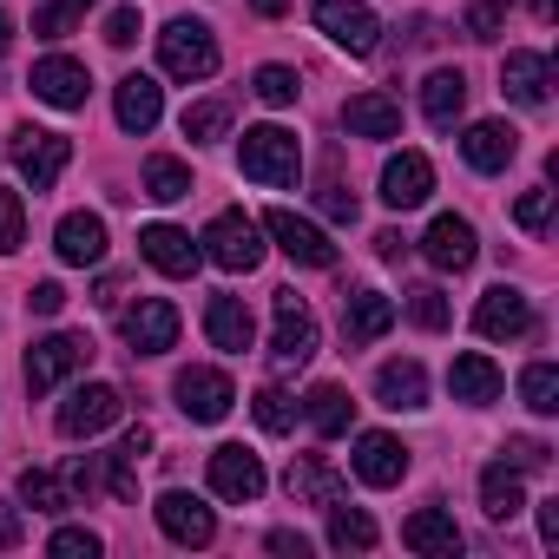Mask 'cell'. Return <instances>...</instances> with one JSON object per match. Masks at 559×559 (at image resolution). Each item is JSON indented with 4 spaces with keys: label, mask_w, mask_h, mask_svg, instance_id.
Listing matches in <instances>:
<instances>
[{
    "label": "cell",
    "mask_w": 559,
    "mask_h": 559,
    "mask_svg": "<svg viewBox=\"0 0 559 559\" xmlns=\"http://www.w3.org/2000/svg\"><path fill=\"white\" fill-rule=\"evenodd\" d=\"M237 165H243V178H257V185H297L304 145H297L290 126H250L243 145H237Z\"/></svg>",
    "instance_id": "cell-1"
},
{
    "label": "cell",
    "mask_w": 559,
    "mask_h": 559,
    "mask_svg": "<svg viewBox=\"0 0 559 559\" xmlns=\"http://www.w3.org/2000/svg\"><path fill=\"white\" fill-rule=\"evenodd\" d=\"M158 67L171 73V80H211L217 73V40H211V27L204 21H171L165 34H158Z\"/></svg>",
    "instance_id": "cell-2"
},
{
    "label": "cell",
    "mask_w": 559,
    "mask_h": 559,
    "mask_svg": "<svg viewBox=\"0 0 559 559\" xmlns=\"http://www.w3.org/2000/svg\"><path fill=\"white\" fill-rule=\"evenodd\" d=\"M198 243H204V257H211L217 270H257V263H263V224L243 217V211H217Z\"/></svg>",
    "instance_id": "cell-3"
},
{
    "label": "cell",
    "mask_w": 559,
    "mask_h": 559,
    "mask_svg": "<svg viewBox=\"0 0 559 559\" xmlns=\"http://www.w3.org/2000/svg\"><path fill=\"white\" fill-rule=\"evenodd\" d=\"M93 362V343L80 336V330H53V336H40L34 349H27V389L34 395H53L67 376H80Z\"/></svg>",
    "instance_id": "cell-4"
},
{
    "label": "cell",
    "mask_w": 559,
    "mask_h": 559,
    "mask_svg": "<svg viewBox=\"0 0 559 559\" xmlns=\"http://www.w3.org/2000/svg\"><path fill=\"white\" fill-rule=\"evenodd\" d=\"M8 158L21 165V178H27L34 191H53V185H60V171L73 165V139L40 132V126H21V132L8 139Z\"/></svg>",
    "instance_id": "cell-5"
},
{
    "label": "cell",
    "mask_w": 559,
    "mask_h": 559,
    "mask_svg": "<svg viewBox=\"0 0 559 559\" xmlns=\"http://www.w3.org/2000/svg\"><path fill=\"white\" fill-rule=\"evenodd\" d=\"M317 356V317L297 290H276V330H270V362L276 369H304Z\"/></svg>",
    "instance_id": "cell-6"
},
{
    "label": "cell",
    "mask_w": 559,
    "mask_h": 559,
    "mask_svg": "<svg viewBox=\"0 0 559 559\" xmlns=\"http://www.w3.org/2000/svg\"><path fill=\"white\" fill-rule=\"evenodd\" d=\"M257 224H263V237H276V250H284L290 263H304V270H330V263H336L330 230L310 224V217H297V211H263Z\"/></svg>",
    "instance_id": "cell-7"
},
{
    "label": "cell",
    "mask_w": 559,
    "mask_h": 559,
    "mask_svg": "<svg viewBox=\"0 0 559 559\" xmlns=\"http://www.w3.org/2000/svg\"><path fill=\"white\" fill-rule=\"evenodd\" d=\"M119 415H126L119 389H112V382H86V389H73V395L60 402V435H67V441H93V435H106Z\"/></svg>",
    "instance_id": "cell-8"
},
{
    "label": "cell",
    "mask_w": 559,
    "mask_h": 559,
    "mask_svg": "<svg viewBox=\"0 0 559 559\" xmlns=\"http://www.w3.org/2000/svg\"><path fill=\"white\" fill-rule=\"evenodd\" d=\"M317 27H323L343 53H356V60H369V53L382 47V21L362 8V0H317Z\"/></svg>",
    "instance_id": "cell-9"
},
{
    "label": "cell",
    "mask_w": 559,
    "mask_h": 559,
    "mask_svg": "<svg viewBox=\"0 0 559 559\" xmlns=\"http://www.w3.org/2000/svg\"><path fill=\"white\" fill-rule=\"evenodd\" d=\"M119 336H126L132 356H165V349L178 343V310H171L165 297H139V304L119 317Z\"/></svg>",
    "instance_id": "cell-10"
},
{
    "label": "cell",
    "mask_w": 559,
    "mask_h": 559,
    "mask_svg": "<svg viewBox=\"0 0 559 559\" xmlns=\"http://www.w3.org/2000/svg\"><path fill=\"white\" fill-rule=\"evenodd\" d=\"M158 533L165 539H178V546H211L217 539V513L198 500V493H185V487H171V493H158Z\"/></svg>",
    "instance_id": "cell-11"
},
{
    "label": "cell",
    "mask_w": 559,
    "mask_h": 559,
    "mask_svg": "<svg viewBox=\"0 0 559 559\" xmlns=\"http://www.w3.org/2000/svg\"><path fill=\"white\" fill-rule=\"evenodd\" d=\"M34 99L40 106H60V112H80L86 106V93H93V73L80 67V60H67V53H47L40 67H34Z\"/></svg>",
    "instance_id": "cell-12"
},
{
    "label": "cell",
    "mask_w": 559,
    "mask_h": 559,
    "mask_svg": "<svg viewBox=\"0 0 559 559\" xmlns=\"http://www.w3.org/2000/svg\"><path fill=\"white\" fill-rule=\"evenodd\" d=\"M171 395H178V408H185L191 421H224L230 402H237V389H230L224 369H185V376L171 382Z\"/></svg>",
    "instance_id": "cell-13"
},
{
    "label": "cell",
    "mask_w": 559,
    "mask_h": 559,
    "mask_svg": "<svg viewBox=\"0 0 559 559\" xmlns=\"http://www.w3.org/2000/svg\"><path fill=\"white\" fill-rule=\"evenodd\" d=\"M421 257L435 263V270H467L474 257H480V237H474V224L467 217H454V211H441L435 224H428V237H421Z\"/></svg>",
    "instance_id": "cell-14"
},
{
    "label": "cell",
    "mask_w": 559,
    "mask_h": 559,
    "mask_svg": "<svg viewBox=\"0 0 559 559\" xmlns=\"http://www.w3.org/2000/svg\"><path fill=\"white\" fill-rule=\"evenodd\" d=\"M474 330H480L487 343H513V336L533 330V304H526L513 284H493V290L480 297V310H474Z\"/></svg>",
    "instance_id": "cell-15"
},
{
    "label": "cell",
    "mask_w": 559,
    "mask_h": 559,
    "mask_svg": "<svg viewBox=\"0 0 559 559\" xmlns=\"http://www.w3.org/2000/svg\"><path fill=\"white\" fill-rule=\"evenodd\" d=\"M263 480H270V474H263V461H257L250 448L230 441V448L211 454V493H217V500H237V507H243V500L263 493Z\"/></svg>",
    "instance_id": "cell-16"
},
{
    "label": "cell",
    "mask_w": 559,
    "mask_h": 559,
    "mask_svg": "<svg viewBox=\"0 0 559 559\" xmlns=\"http://www.w3.org/2000/svg\"><path fill=\"white\" fill-rule=\"evenodd\" d=\"M428 191H435V165L421 152H395L382 165V204L389 211H415V204H428Z\"/></svg>",
    "instance_id": "cell-17"
},
{
    "label": "cell",
    "mask_w": 559,
    "mask_h": 559,
    "mask_svg": "<svg viewBox=\"0 0 559 559\" xmlns=\"http://www.w3.org/2000/svg\"><path fill=\"white\" fill-rule=\"evenodd\" d=\"M139 250H145V263L165 270V276H191V270L204 263V250H198L191 230H178V224H145V230H139Z\"/></svg>",
    "instance_id": "cell-18"
},
{
    "label": "cell",
    "mask_w": 559,
    "mask_h": 559,
    "mask_svg": "<svg viewBox=\"0 0 559 559\" xmlns=\"http://www.w3.org/2000/svg\"><path fill=\"white\" fill-rule=\"evenodd\" d=\"M349 467H356L362 487H402V474H408V448H402L395 435H362L356 454H349Z\"/></svg>",
    "instance_id": "cell-19"
},
{
    "label": "cell",
    "mask_w": 559,
    "mask_h": 559,
    "mask_svg": "<svg viewBox=\"0 0 559 559\" xmlns=\"http://www.w3.org/2000/svg\"><path fill=\"white\" fill-rule=\"evenodd\" d=\"M112 112H119V126H126V132H139V139H145V132L165 119V93H158V80H152V73H126V80H119V93H112Z\"/></svg>",
    "instance_id": "cell-20"
},
{
    "label": "cell",
    "mask_w": 559,
    "mask_h": 559,
    "mask_svg": "<svg viewBox=\"0 0 559 559\" xmlns=\"http://www.w3.org/2000/svg\"><path fill=\"white\" fill-rule=\"evenodd\" d=\"M53 250H60V263H73V270L99 263V257H106V217H99V211H67L60 230H53Z\"/></svg>",
    "instance_id": "cell-21"
},
{
    "label": "cell",
    "mask_w": 559,
    "mask_h": 559,
    "mask_svg": "<svg viewBox=\"0 0 559 559\" xmlns=\"http://www.w3.org/2000/svg\"><path fill=\"white\" fill-rule=\"evenodd\" d=\"M204 336H211L224 356H243V349L257 343V317H250V304H243V297H211V304H204Z\"/></svg>",
    "instance_id": "cell-22"
},
{
    "label": "cell",
    "mask_w": 559,
    "mask_h": 559,
    "mask_svg": "<svg viewBox=\"0 0 559 559\" xmlns=\"http://www.w3.org/2000/svg\"><path fill=\"white\" fill-rule=\"evenodd\" d=\"M376 402H382V408H395V415H415V408H428V369H421L415 356H402V362H382V369H376Z\"/></svg>",
    "instance_id": "cell-23"
},
{
    "label": "cell",
    "mask_w": 559,
    "mask_h": 559,
    "mask_svg": "<svg viewBox=\"0 0 559 559\" xmlns=\"http://www.w3.org/2000/svg\"><path fill=\"white\" fill-rule=\"evenodd\" d=\"M402 546L408 552H428V559H454L461 552V526H454L448 507H421V513L402 520Z\"/></svg>",
    "instance_id": "cell-24"
},
{
    "label": "cell",
    "mask_w": 559,
    "mask_h": 559,
    "mask_svg": "<svg viewBox=\"0 0 559 559\" xmlns=\"http://www.w3.org/2000/svg\"><path fill=\"white\" fill-rule=\"evenodd\" d=\"M500 93H507L513 106H546V99H552V60H546V53H507Z\"/></svg>",
    "instance_id": "cell-25"
},
{
    "label": "cell",
    "mask_w": 559,
    "mask_h": 559,
    "mask_svg": "<svg viewBox=\"0 0 559 559\" xmlns=\"http://www.w3.org/2000/svg\"><path fill=\"white\" fill-rule=\"evenodd\" d=\"M448 389H454V402H467V408H487V402H500L507 376L493 369V356L467 349V356H454V369H448Z\"/></svg>",
    "instance_id": "cell-26"
},
{
    "label": "cell",
    "mask_w": 559,
    "mask_h": 559,
    "mask_svg": "<svg viewBox=\"0 0 559 559\" xmlns=\"http://www.w3.org/2000/svg\"><path fill=\"white\" fill-rule=\"evenodd\" d=\"M513 152H520V132L500 126V119H480V126H467V139H461V158H467L474 171H507Z\"/></svg>",
    "instance_id": "cell-27"
},
{
    "label": "cell",
    "mask_w": 559,
    "mask_h": 559,
    "mask_svg": "<svg viewBox=\"0 0 559 559\" xmlns=\"http://www.w3.org/2000/svg\"><path fill=\"white\" fill-rule=\"evenodd\" d=\"M395 330V304L382 297V290H349L343 297V336L349 343H376V336H389Z\"/></svg>",
    "instance_id": "cell-28"
},
{
    "label": "cell",
    "mask_w": 559,
    "mask_h": 559,
    "mask_svg": "<svg viewBox=\"0 0 559 559\" xmlns=\"http://www.w3.org/2000/svg\"><path fill=\"white\" fill-rule=\"evenodd\" d=\"M343 126H349L356 139H402V106H395L389 93H356V99L343 106Z\"/></svg>",
    "instance_id": "cell-29"
},
{
    "label": "cell",
    "mask_w": 559,
    "mask_h": 559,
    "mask_svg": "<svg viewBox=\"0 0 559 559\" xmlns=\"http://www.w3.org/2000/svg\"><path fill=\"white\" fill-rule=\"evenodd\" d=\"M290 500H297V507H336V500H343L336 467H330L323 454H297V461H290Z\"/></svg>",
    "instance_id": "cell-30"
},
{
    "label": "cell",
    "mask_w": 559,
    "mask_h": 559,
    "mask_svg": "<svg viewBox=\"0 0 559 559\" xmlns=\"http://www.w3.org/2000/svg\"><path fill=\"white\" fill-rule=\"evenodd\" d=\"M421 112H428V126H454L461 112H467V80L454 73V67H441V73H428L421 80Z\"/></svg>",
    "instance_id": "cell-31"
},
{
    "label": "cell",
    "mask_w": 559,
    "mask_h": 559,
    "mask_svg": "<svg viewBox=\"0 0 559 559\" xmlns=\"http://www.w3.org/2000/svg\"><path fill=\"white\" fill-rule=\"evenodd\" d=\"M480 507H487V520H520V513H526V487H520V467L493 461V467L480 474Z\"/></svg>",
    "instance_id": "cell-32"
},
{
    "label": "cell",
    "mask_w": 559,
    "mask_h": 559,
    "mask_svg": "<svg viewBox=\"0 0 559 559\" xmlns=\"http://www.w3.org/2000/svg\"><path fill=\"white\" fill-rule=\"evenodd\" d=\"M349 415H356V402H349L343 382H317V389H310V428H317L323 441L349 435Z\"/></svg>",
    "instance_id": "cell-33"
},
{
    "label": "cell",
    "mask_w": 559,
    "mask_h": 559,
    "mask_svg": "<svg viewBox=\"0 0 559 559\" xmlns=\"http://www.w3.org/2000/svg\"><path fill=\"white\" fill-rule=\"evenodd\" d=\"M323 513H330V546H336V552H369V546H376V520H369L362 507H343V500H336V507H323Z\"/></svg>",
    "instance_id": "cell-34"
},
{
    "label": "cell",
    "mask_w": 559,
    "mask_h": 559,
    "mask_svg": "<svg viewBox=\"0 0 559 559\" xmlns=\"http://www.w3.org/2000/svg\"><path fill=\"white\" fill-rule=\"evenodd\" d=\"M21 500H27L34 513H67V507H73V487H67V474L27 467V474H21Z\"/></svg>",
    "instance_id": "cell-35"
},
{
    "label": "cell",
    "mask_w": 559,
    "mask_h": 559,
    "mask_svg": "<svg viewBox=\"0 0 559 559\" xmlns=\"http://www.w3.org/2000/svg\"><path fill=\"white\" fill-rule=\"evenodd\" d=\"M178 126H185V139H191V145H211V139H224V132H230V106H224V99H198V106H185V119H178Z\"/></svg>",
    "instance_id": "cell-36"
},
{
    "label": "cell",
    "mask_w": 559,
    "mask_h": 559,
    "mask_svg": "<svg viewBox=\"0 0 559 559\" xmlns=\"http://www.w3.org/2000/svg\"><path fill=\"white\" fill-rule=\"evenodd\" d=\"M145 198H158V204L191 198V171L178 158H145Z\"/></svg>",
    "instance_id": "cell-37"
},
{
    "label": "cell",
    "mask_w": 559,
    "mask_h": 559,
    "mask_svg": "<svg viewBox=\"0 0 559 559\" xmlns=\"http://www.w3.org/2000/svg\"><path fill=\"white\" fill-rule=\"evenodd\" d=\"M520 402H526L533 415H559V369H552V362H533V369L520 376Z\"/></svg>",
    "instance_id": "cell-38"
},
{
    "label": "cell",
    "mask_w": 559,
    "mask_h": 559,
    "mask_svg": "<svg viewBox=\"0 0 559 559\" xmlns=\"http://www.w3.org/2000/svg\"><path fill=\"white\" fill-rule=\"evenodd\" d=\"M250 408H257V428H263V435H290V428H297V402H290L284 389H257Z\"/></svg>",
    "instance_id": "cell-39"
},
{
    "label": "cell",
    "mask_w": 559,
    "mask_h": 559,
    "mask_svg": "<svg viewBox=\"0 0 559 559\" xmlns=\"http://www.w3.org/2000/svg\"><path fill=\"white\" fill-rule=\"evenodd\" d=\"M86 8H93V0H47V8L34 14V34H40V40H67Z\"/></svg>",
    "instance_id": "cell-40"
},
{
    "label": "cell",
    "mask_w": 559,
    "mask_h": 559,
    "mask_svg": "<svg viewBox=\"0 0 559 559\" xmlns=\"http://www.w3.org/2000/svg\"><path fill=\"white\" fill-rule=\"evenodd\" d=\"M250 93L263 99V106H297V73L290 67H257V80H250Z\"/></svg>",
    "instance_id": "cell-41"
},
{
    "label": "cell",
    "mask_w": 559,
    "mask_h": 559,
    "mask_svg": "<svg viewBox=\"0 0 559 559\" xmlns=\"http://www.w3.org/2000/svg\"><path fill=\"white\" fill-rule=\"evenodd\" d=\"M448 317H454V310H448V297H441L435 284L408 290V323H415V330H448Z\"/></svg>",
    "instance_id": "cell-42"
},
{
    "label": "cell",
    "mask_w": 559,
    "mask_h": 559,
    "mask_svg": "<svg viewBox=\"0 0 559 559\" xmlns=\"http://www.w3.org/2000/svg\"><path fill=\"white\" fill-rule=\"evenodd\" d=\"M21 237H27V204H21V191L0 185V257L21 250Z\"/></svg>",
    "instance_id": "cell-43"
},
{
    "label": "cell",
    "mask_w": 559,
    "mask_h": 559,
    "mask_svg": "<svg viewBox=\"0 0 559 559\" xmlns=\"http://www.w3.org/2000/svg\"><path fill=\"white\" fill-rule=\"evenodd\" d=\"M47 552H53V559H99V533H86V526H60V533L47 539Z\"/></svg>",
    "instance_id": "cell-44"
},
{
    "label": "cell",
    "mask_w": 559,
    "mask_h": 559,
    "mask_svg": "<svg viewBox=\"0 0 559 559\" xmlns=\"http://www.w3.org/2000/svg\"><path fill=\"white\" fill-rule=\"evenodd\" d=\"M500 454H507V467H520V474H539V467L552 461V448H546V441H533V435H513Z\"/></svg>",
    "instance_id": "cell-45"
},
{
    "label": "cell",
    "mask_w": 559,
    "mask_h": 559,
    "mask_svg": "<svg viewBox=\"0 0 559 559\" xmlns=\"http://www.w3.org/2000/svg\"><path fill=\"white\" fill-rule=\"evenodd\" d=\"M546 217H552V191H546V185H533V191L513 204V224H520V230H546Z\"/></svg>",
    "instance_id": "cell-46"
},
{
    "label": "cell",
    "mask_w": 559,
    "mask_h": 559,
    "mask_svg": "<svg viewBox=\"0 0 559 559\" xmlns=\"http://www.w3.org/2000/svg\"><path fill=\"white\" fill-rule=\"evenodd\" d=\"M500 21H507V0H474L467 8V34L474 40H500Z\"/></svg>",
    "instance_id": "cell-47"
},
{
    "label": "cell",
    "mask_w": 559,
    "mask_h": 559,
    "mask_svg": "<svg viewBox=\"0 0 559 559\" xmlns=\"http://www.w3.org/2000/svg\"><path fill=\"white\" fill-rule=\"evenodd\" d=\"M317 204H323V211H330V217H336V224H356V191H343V185H336V178H330V185H323V191H317Z\"/></svg>",
    "instance_id": "cell-48"
},
{
    "label": "cell",
    "mask_w": 559,
    "mask_h": 559,
    "mask_svg": "<svg viewBox=\"0 0 559 559\" xmlns=\"http://www.w3.org/2000/svg\"><path fill=\"white\" fill-rule=\"evenodd\" d=\"M106 40H112V47H132V40H139V8H112V14H106Z\"/></svg>",
    "instance_id": "cell-49"
},
{
    "label": "cell",
    "mask_w": 559,
    "mask_h": 559,
    "mask_svg": "<svg viewBox=\"0 0 559 559\" xmlns=\"http://www.w3.org/2000/svg\"><path fill=\"white\" fill-rule=\"evenodd\" d=\"M27 310H34V317H60V310H67V290H60V284H34V290H27Z\"/></svg>",
    "instance_id": "cell-50"
},
{
    "label": "cell",
    "mask_w": 559,
    "mask_h": 559,
    "mask_svg": "<svg viewBox=\"0 0 559 559\" xmlns=\"http://www.w3.org/2000/svg\"><path fill=\"white\" fill-rule=\"evenodd\" d=\"M270 552H284V559H304V552H310V539H304V533H270Z\"/></svg>",
    "instance_id": "cell-51"
},
{
    "label": "cell",
    "mask_w": 559,
    "mask_h": 559,
    "mask_svg": "<svg viewBox=\"0 0 559 559\" xmlns=\"http://www.w3.org/2000/svg\"><path fill=\"white\" fill-rule=\"evenodd\" d=\"M539 539L559 546V500H539Z\"/></svg>",
    "instance_id": "cell-52"
},
{
    "label": "cell",
    "mask_w": 559,
    "mask_h": 559,
    "mask_svg": "<svg viewBox=\"0 0 559 559\" xmlns=\"http://www.w3.org/2000/svg\"><path fill=\"white\" fill-rule=\"evenodd\" d=\"M0 546H21V513L0 500Z\"/></svg>",
    "instance_id": "cell-53"
},
{
    "label": "cell",
    "mask_w": 559,
    "mask_h": 559,
    "mask_svg": "<svg viewBox=\"0 0 559 559\" xmlns=\"http://www.w3.org/2000/svg\"><path fill=\"white\" fill-rule=\"evenodd\" d=\"M250 8H257L263 21H276V14H284V8H290V0H250Z\"/></svg>",
    "instance_id": "cell-54"
},
{
    "label": "cell",
    "mask_w": 559,
    "mask_h": 559,
    "mask_svg": "<svg viewBox=\"0 0 559 559\" xmlns=\"http://www.w3.org/2000/svg\"><path fill=\"white\" fill-rule=\"evenodd\" d=\"M8 47H14V21L0 14V60H8Z\"/></svg>",
    "instance_id": "cell-55"
},
{
    "label": "cell",
    "mask_w": 559,
    "mask_h": 559,
    "mask_svg": "<svg viewBox=\"0 0 559 559\" xmlns=\"http://www.w3.org/2000/svg\"><path fill=\"white\" fill-rule=\"evenodd\" d=\"M552 8H559V0H533V14H539V21H552Z\"/></svg>",
    "instance_id": "cell-56"
}]
</instances>
